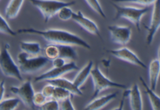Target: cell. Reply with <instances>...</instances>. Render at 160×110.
<instances>
[{
  "instance_id": "obj_1",
  "label": "cell",
  "mask_w": 160,
  "mask_h": 110,
  "mask_svg": "<svg viewBox=\"0 0 160 110\" xmlns=\"http://www.w3.org/2000/svg\"><path fill=\"white\" fill-rule=\"evenodd\" d=\"M18 34H34L42 37L49 43L53 44H68L72 46H78L87 50H91V46L87 41L78 35L62 29H50L47 30H39L34 28L21 29L18 31Z\"/></svg>"
},
{
  "instance_id": "obj_2",
  "label": "cell",
  "mask_w": 160,
  "mask_h": 110,
  "mask_svg": "<svg viewBox=\"0 0 160 110\" xmlns=\"http://www.w3.org/2000/svg\"><path fill=\"white\" fill-rule=\"evenodd\" d=\"M42 13L45 23L48 22L53 17L58 14V11L64 7H72L75 1L64 2L60 0H28Z\"/></svg>"
},
{
  "instance_id": "obj_3",
  "label": "cell",
  "mask_w": 160,
  "mask_h": 110,
  "mask_svg": "<svg viewBox=\"0 0 160 110\" xmlns=\"http://www.w3.org/2000/svg\"><path fill=\"white\" fill-rule=\"evenodd\" d=\"M10 45L5 43L0 50V70L5 76L14 78L18 81L23 82V76L19 66L15 63L9 52Z\"/></svg>"
},
{
  "instance_id": "obj_4",
  "label": "cell",
  "mask_w": 160,
  "mask_h": 110,
  "mask_svg": "<svg viewBox=\"0 0 160 110\" xmlns=\"http://www.w3.org/2000/svg\"><path fill=\"white\" fill-rule=\"evenodd\" d=\"M18 61L21 73L30 74L45 67L50 60L47 57L30 55L22 51L18 55Z\"/></svg>"
},
{
  "instance_id": "obj_5",
  "label": "cell",
  "mask_w": 160,
  "mask_h": 110,
  "mask_svg": "<svg viewBox=\"0 0 160 110\" xmlns=\"http://www.w3.org/2000/svg\"><path fill=\"white\" fill-rule=\"evenodd\" d=\"M92 81L93 84V94L92 95L93 98L98 97L103 91L108 88H118V89H127V86L122 83L114 82L108 78L101 71L98 65L93 68L90 72Z\"/></svg>"
},
{
  "instance_id": "obj_6",
  "label": "cell",
  "mask_w": 160,
  "mask_h": 110,
  "mask_svg": "<svg viewBox=\"0 0 160 110\" xmlns=\"http://www.w3.org/2000/svg\"><path fill=\"white\" fill-rule=\"evenodd\" d=\"M112 6L115 10V16L114 19L124 18L134 24L138 31H141V20L142 17L149 10L148 7L143 8H137L131 7H121V6L112 3Z\"/></svg>"
},
{
  "instance_id": "obj_7",
  "label": "cell",
  "mask_w": 160,
  "mask_h": 110,
  "mask_svg": "<svg viewBox=\"0 0 160 110\" xmlns=\"http://www.w3.org/2000/svg\"><path fill=\"white\" fill-rule=\"evenodd\" d=\"M10 91L12 94L19 97L21 102H23L25 106L30 108H35V105L33 103V96L35 94L33 86L31 80L23 82L20 86H11Z\"/></svg>"
},
{
  "instance_id": "obj_8",
  "label": "cell",
  "mask_w": 160,
  "mask_h": 110,
  "mask_svg": "<svg viewBox=\"0 0 160 110\" xmlns=\"http://www.w3.org/2000/svg\"><path fill=\"white\" fill-rule=\"evenodd\" d=\"M107 52L121 61L130 63L143 69H148V66L140 59L139 57L133 51L125 46L115 50H108Z\"/></svg>"
},
{
  "instance_id": "obj_9",
  "label": "cell",
  "mask_w": 160,
  "mask_h": 110,
  "mask_svg": "<svg viewBox=\"0 0 160 110\" xmlns=\"http://www.w3.org/2000/svg\"><path fill=\"white\" fill-rule=\"evenodd\" d=\"M78 67L75 62L71 61V62L66 63L62 67H53V69L47 71L44 73L38 76L35 79V82H41V81H47L49 80H53V79L59 78L62 76L65 73L70 72L72 71L78 70Z\"/></svg>"
},
{
  "instance_id": "obj_10",
  "label": "cell",
  "mask_w": 160,
  "mask_h": 110,
  "mask_svg": "<svg viewBox=\"0 0 160 110\" xmlns=\"http://www.w3.org/2000/svg\"><path fill=\"white\" fill-rule=\"evenodd\" d=\"M108 29L113 43L118 45L127 44L131 39L132 30L129 26L109 25Z\"/></svg>"
},
{
  "instance_id": "obj_11",
  "label": "cell",
  "mask_w": 160,
  "mask_h": 110,
  "mask_svg": "<svg viewBox=\"0 0 160 110\" xmlns=\"http://www.w3.org/2000/svg\"><path fill=\"white\" fill-rule=\"evenodd\" d=\"M160 28V0H155L154 3L153 10H152V18H151L150 25L145 26L148 34L146 37V42L148 46L152 43L155 34Z\"/></svg>"
},
{
  "instance_id": "obj_12",
  "label": "cell",
  "mask_w": 160,
  "mask_h": 110,
  "mask_svg": "<svg viewBox=\"0 0 160 110\" xmlns=\"http://www.w3.org/2000/svg\"><path fill=\"white\" fill-rule=\"evenodd\" d=\"M72 20L80 25L84 30L90 32V34L97 35L99 38H101V32H100L99 28L97 25L96 23L93 21L90 20L87 17H86L81 11H78L77 13H73L72 14Z\"/></svg>"
},
{
  "instance_id": "obj_13",
  "label": "cell",
  "mask_w": 160,
  "mask_h": 110,
  "mask_svg": "<svg viewBox=\"0 0 160 110\" xmlns=\"http://www.w3.org/2000/svg\"><path fill=\"white\" fill-rule=\"evenodd\" d=\"M123 98L128 97L130 100V106L132 109H142L143 100L141 93L138 84H133L130 90L125 89L123 93Z\"/></svg>"
},
{
  "instance_id": "obj_14",
  "label": "cell",
  "mask_w": 160,
  "mask_h": 110,
  "mask_svg": "<svg viewBox=\"0 0 160 110\" xmlns=\"http://www.w3.org/2000/svg\"><path fill=\"white\" fill-rule=\"evenodd\" d=\"M47 83H51V84L54 85L55 86H60L64 89L68 90L72 95H77V96H82L83 93L80 90L79 87L76 86L73 81H70L68 79L64 78V77H59V78L53 79V80H47Z\"/></svg>"
},
{
  "instance_id": "obj_15",
  "label": "cell",
  "mask_w": 160,
  "mask_h": 110,
  "mask_svg": "<svg viewBox=\"0 0 160 110\" xmlns=\"http://www.w3.org/2000/svg\"><path fill=\"white\" fill-rule=\"evenodd\" d=\"M148 69L149 84H150L149 86L152 90L155 91L160 77V62L158 58L151 61Z\"/></svg>"
},
{
  "instance_id": "obj_16",
  "label": "cell",
  "mask_w": 160,
  "mask_h": 110,
  "mask_svg": "<svg viewBox=\"0 0 160 110\" xmlns=\"http://www.w3.org/2000/svg\"><path fill=\"white\" fill-rule=\"evenodd\" d=\"M118 95V93L114 92L112 94H107V95L102 96L100 97H95L93 101L90 102L87 106L85 107L86 109H93L98 110L104 108L106 105L112 102V100L115 98Z\"/></svg>"
},
{
  "instance_id": "obj_17",
  "label": "cell",
  "mask_w": 160,
  "mask_h": 110,
  "mask_svg": "<svg viewBox=\"0 0 160 110\" xmlns=\"http://www.w3.org/2000/svg\"><path fill=\"white\" fill-rule=\"evenodd\" d=\"M139 80L141 81V84L143 85L144 88V91H145L146 94H147L148 97L149 99V102H150L151 105H152V109L155 110H160V97L155 92L154 90H152L148 85L146 83V82L143 80V78L141 76L139 77Z\"/></svg>"
},
{
  "instance_id": "obj_18",
  "label": "cell",
  "mask_w": 160,
  "mask_h": 110,
  "mask_svg": "<svg viewBox=\"0 0 160 110\" xmlns=\"http://www.w3.org/2000/svg\"><path fill=\"white\" fill-rule=\"evenodd\" d=\"M24 0H10L5 10V15L7 19H14L17 18L22 7Z\"/></svg>"
},
{
  "instance_id": "obj_19",
  "label": "cell",
  "mask_w": 160,
  "mask_h": 110,
  "mask_svg": "<svg viewBox=\"0 0 160 110\" xmlns=\"http://www.w3.org/2000/svg\"><path fill=\"white\" fill-rule=\"evenodd\" d=\"M93 62L92 61H90L82 69H80L79 72L76 75L73 80V83L76 85L78 87L80 88V86H82L83 83H85L86 80H87L89 76H90V72L93 69Z\"/></svg>"
},
{
  "instance_id": "obj_20",
  "label": "cell",
  "mask_w": 160,
  "mask_h": 110,
  "mask_svg": "<svg viewBox=\"0 0 160 110\" xmlns=\"http://www.w3.org/2000/svg\"><path fill=\"white\" fill-rule=\"evenodd\" d=\"M59 50V57L64 59H76L77 53L73 46L68 44H57Z\"/></svg>"
},
{
  "instance_id": "obj_21",
  "label": "cell",
  "mask_w": 160,
  "mask_h": 110,
  "mask_svg": "<svg viewBox=\"0 0 160 110\" xmlns=\"http://www.w3.org/2000/svg\"><path fill=\"white\" fill-rule=\"evenodd\" d=\"M21 51L25 52L30 55H38L41 52V45L37 42L21 41L20 43Z\"/></svg>"
},
{
  "instance_id": "obj_22",
  "label": "cell",
  "mask_w": 160,
  "mask_h": 110,
  "mask_svg": "<svg viewBox=\"0 0 160 110\" xmlns=\"http://www.w3.org/2000/svg\"><path fill=\"white\" fill-rule=\"evenodd\" d=\"M21 102L19 97H8L5 98L0 103V110H13Z\"/></svg>"
},
{
  "instance_id": "obj_23",
  "label": "cell",
  "mask_w": 160,
  "mask_h": 110,
  "mask_svg": "<svg viewBox=\"0 0 160 110\" xmlns=\"http://www.w3.org/2000/svg\"><path fill=\"white\" fill-rule=\"evenodd\" d=\"M44 52H45L46 57L48 58L50 61L59 57V50H58V45L57 44L49 43L46 46L45 50H44Z\"/></svg>"
},
{
  "instance_id": "obj_24",
  "label": "cell",
  "mask_w": 160,
  "mask_h": 110,
  "mask_svg": "<svg viewBox=\"0 0 160 110\" xmlns=\"http://www.w3.org/2000/svg\"><path fill=\"white\" fill-rule=\"evenodd\" d=\"M0 32L7 35H11V36H16L18 35V32L13 31L8 24L7 20L0 14Z\"/></svg>"
},
{
  "instance_id": "obj_25",
  "label": "cell",
  "mask_w": 160,
  "mask_h": 110,
  "mask_svg": "<svg viewBox=\"0 0 160 110\" xmlns=\"http://www.w3.org/2000/svg\"><path fill=\"white\" fill-rule=\"evenodd\" d=\"M85 2L87 3V5L95 12L98 13V15L101 17L102 18H106L105 13L104 12L102 7H101V3H99L98 0H85Z\"/></svg>"
},
{
  "instance_id": "obj_26",
  "label": "cell",
  "mask_w": 160,
  "mask_h": 110,
  "mask_svg": "<svg viewBox=\"0 0 160 110\" xmlns=\"http://www.w3.org/2000/svg\"><path fill=\"white\" fill-rule=\"evenodd\" d=\"M72 95V94L68 90L64 89L62 87H60V86H55L54 92H53V97L52 98L56 99L58 102H61L62 100H64V99L67 98L68 97H71Z\"/></svg>"
},
{
  "instance_id": "obj_27",
  "label": "cell",
  "mask_w": 160,
  "mask_h": 110,
  "mask_svg": "<svg viewBox=\"0 0 160 110\" xmlns=\"http://www.w3.org/2000/svg\"><path fill=\"white\" fill-rule=\"evenodd\" d=\"M73 13L74 12L71 9V7H64L58 11V16L59 19H61V21H66L72 19Z\"/></svg>"
},
{
  "instance_id": "obj_28",
  "label": "cell",
  "mask_w": 160,
  "mask_h": 110,
  "mask_svg": "<svg viewBox=\"0 0 160 110\" xmlns=\"http://www.w3.org/2000/svg\"><path fill=\"white\" fill-rule=\"evenodd\" d=\"M39 108L44 110H58L60 109L59 102L54 98H50V100L46 101L45 103L41 105Z\"/></svg>"
},
{
  "instance_id": "obj_29",
  "label": "cell",
  "mask_w": 160,
  "mask_h": 110,
  "mask_svg": "<svg viewBox=\"0 0 160 110\" xmlns=\"http://www.w3.org/2000/svg\"><path fill=\"white\" fill-rule=\"evenodd\" d=\"M112 3H135L142 6H150L154 4L155 0H111Z\"/></svg>"
},
{
  "instance_id": "obj_30",
  "label": "cell",
  "mask_w": 160,
  "mask_h": 110,
  "mask_svg": "<svg viewBox=\"0 0 160 110\" xmlns=\"http://www.w3.org/2000/svg\"><path fill=\"white\" fill-rule=\"evenodd\" d=\"M47 100V97L43 94L42 91L40 92H35L33 96V103L35 105V107L39 108L42 105L45 103L46 101Z\"/></svg>"
},
{
  "instance_id": "obj_31",
  "label": "cell",
  "mask_w": 160,
  "mask_h": 110,
  "mask_svg": "<svg viewBox=\"0 0 160 110\" xmlns=\"http://www.w3.org/2000/svg\"><path fill=\"white\" fill-rule=\"evenodd\" d=\"M54 85L47 83V84L45 85V86H43V88H42V92L43 93V94L47 97V98H52V97H53V92H54Z\"/></svg>"
},
{
  "instance_id": "obj_32",
  "label": "cell",
  "mask_w": 160,
  "mask_h": 110,
  "mask_svg": "<svg viewBox=\"0 0 160 110\" xmlns=\"http://www.w3.org/2000/svg\"><path fill=\"white\" fill-rule=\"evenodd\" d=\"M61 102V103L60 105V108H61V109H75V106L72 104V97H71L64 99Z\"/></svg>"
},
{
  "instance_id": "obj_33",
  "label": "cell",
  "mask_w": 160,
  "mask_h": 110,
  "mask_svg": "<svg viewBox=\"0 0 160 110\" xmlns=\"http://www.w3.org/2000/svg\"><path fill=\"white\" fill-rule=\"evenodd\" d=\"M52 63H53V67H62V66L64 65L67 62H66L65 59L58 57V58L52 60Z\"/></svg>"
},
{
  "instance_id": "obj_34",
  "label": "cell",
  "mask_w": 160,
  "mask_h": 110,
  "mask_svg": "<svg viewBox=\"0 0 160 110\" xmlns=\"http://www.w3.org/2000/svg\"><path fill=\"white\" fill-rule=\"evenodd\" d=\"M5 81L4 80H2L0 82V103L3 100L4 94H5Z\"/></svg>"
},
{
  "instance_id": "obj_35",
  "label": "cell",
  "mask_w": 160,
  "mask_h": 110,
  "mask_svg": "<svg viewBox=\"0 0 160 110\" xmlns=\"http://www.w3.org/2000/svg\"><path fill=\"white\" fill-rule=\"evenodd\" d=\"M158 59L160 62V46L159 48H158Z\"/></svg>"
}]
</instances>
